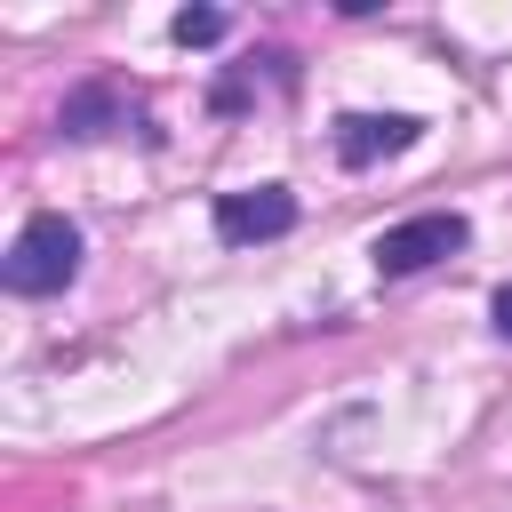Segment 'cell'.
Listing matches in <instances>:
<instances>
[{"mask_svg":"<svg viewBox=\"0 0 512 512\" xmlns=\"http://www.w3.org/2000/svg\"><path fill=\"white\" fill-rule=\"evenodd\" d=\"M112 120H128V104H120L112 88H72V96H64V112H56V128H64V136H104Z\"/></svg>","mask_w":512,"mask_h":512,"instance_id":"5","label":"cell"},{"mask_svg":"<svg viewBox=\"0 0 512 512\" xmlns=\"http://www.w3.org/2000/svg\"><path fill=\"white\" fill-rule=\"evenodd\" d=\"M496 336H512V280L496 288Z\"/></svg>","mask_w":512,"mask_h":512,"instance_id":"7","label":"cell"},{"mask_svg":"<svg viewBox=\"0 0 512 512\" xmlns=\"http://www.w3.org/2000/svg\"><path fill=\"white\" fill-rule=\"evenodd\" d=\"M416 128H424V120H408V112H352V120H336V160H344V168H376V160L408 152Z\"/></svg>","mask_w":512,"mask_h":512,"instance_id":"4","label":"cell"},{"mask_svg":"<svg viewBox=\"0 0 512 512\" xmlns=\"http://www.w3.org/2000/svg\"><path fill=\"white\" fill-rule=\"evenodd\" d=\"M296 224V192L288 184H256V192H224L216 200V240L248 248V240H280Z\"/></svg>","mask_w":512,"mask_h":512,"instance_id":"3","label":"cell"},{"mask_svg":"<svg viewBox=\"0 0 512 512\" xmlns=\"http://www.w3.org/2000/svg\"><path fill=\"white\" fill-rule=\"evenodd\" d=\"M72 272H80V224L72 216H32L0 256L8 296H56V288H72Z\"/></svg>","mask_w":512,"mask_h":512,"instance_id":"1","label":"cell"},{"mask_svg":"<svg viewBox=\"0 0 512 512\" xmlns=\"http://www.w3.org/2000/svg\"><path fill=\"white\" fill-rule=\"evenodd\" d=\"M472 240V224L456 216V208H432V216H408V224H392V232H376V272L384 280H408V272H432L440 256H456Z\"/></svg>","mask_w":512,"mask_h":512,"instance_id":"2","label":"cell"},{"mask_svg":"<svg viewBox=\"0 0 512 512\" xmlns=\"http://www.w3.org/2000/svg\"><path fill=\"white\" fill-rule=\"evenodd\" d=\"M168 32H176L184 48H216V40H224V8H184Z\"/></svg>","mask_w":512,"mask_h":512,"instance_id":"6","label":"cell"}]
</instances>
